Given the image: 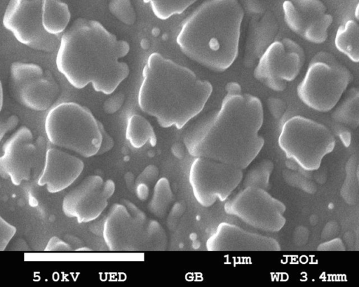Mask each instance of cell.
<instances>
[{
    "label": "cell",
    "mask_w": 359,
    "mask_h": 287,
    "mask_svg": "<svg viewBox=\"0 0 359 287\" xmlns=\"http://www.w3.org/2000/svg\"><path fill=\"white\" fill-rule=\"evenodd\" d=\"M267 105L271 115L275 119H279L284 114L285 110V102L276 98H269L267 100Z\"/></svg>",
    "instance_id": "obj_30"
},
{
    "label": "cell",
    "mask_w": 359,
    "mask_h": 287,
    "mask_svg": "<svg viewBox=\"0 0 359 287\" xmlns=\"http://www.w3.org/2000/svg\"><path fill=\"white\" fill-rule=\"evenodd\" d=\"M104 241L111 251H163L166 233L156 220L149 219L128 200L111 206L103 225Z\"/></svg>",
    "instance_id": "obj_5"
},
{
    "label": "cell",
    "mask_w": 359,
    "mask_h": 287,
    "mask_svg": "<svg viewBox=\"0 0 359 287\" xmlns=\"http://www.w3.org/2000/svg\"><path fill=\"white\" fill-rule=\"evenodd\" d=\"M43 0H9L2 23L18 41L32 49L53 52L59 46L57 36L47 33L41 22Z\"/></svg>",
    "instance_id": "obj_12"
},
{
    "label": "cell",
    "mask_w": 359,
    "mask_h": 287,
    "mask_svg": "<svg viewBox=\"0 0 359 287\" xmlns=\"http://www.w3.org/2000/svg\"><path fill=\"white\" fill-rule=\"evenodd\" d=\"M332 119L353 128L359 124V90L351 88L332 114Z\"/></svg>",
    "instance_id": "obj_22"
},
{
    "label": "cell",
    "mask_w": 359,
    "mask_h": 287,
    "mask_svg": "<svg viewBox=\"0 0 359 287\" xmlns=\"http://www.w3.org/2000/svg\"><path fill=\"white\" fill-rule=\"evenodd\" d=\"M273 163L271 161L262 162L257 167L252 169L249 173V178L245 179V187H258L261 185H266L268 184L270 173L273 169Z\"/></svg>",
    "instance_id": "obj_26"
},
{
    "label": "cell",
    "mask_w": 359,
    "mask_h": 287,
    "mask_svg": "<svg viewBox=\"0 0 359 287\" xmlns=\"http://www.w3.org/2000/svg\"><path fill=\"white\" fill-rule=\"evenodd\" d=\"M336 48L354 62L359 61V25L355 20H348L341 25L334 38Z\"/></svg>",
    "instance_id": "obj_21"
},
{
    "label": "cell",
    "mask_w": 359,
    "mask_h": 287,
    "mask_svg": "<svg viewBox=\"0 0 359 287\" xmlns=\"http://www.w3.org/2000/svg\"><path fill=\"white\" fill-rule=\"evenodd\" d=\"M212 92L190 69L153 53L142 69L137 103L163 128H182L203 109Z\"/></svg>",
    "instance_id": "obj_3"
},
{
    "label": "cell",
    "mask_w": 359,
    "mask_h": 287,
    "mask_svg": "<svg viewBox=\"0 0 359 287\" xmlns=\"http://www.w3.org/2000/svg\"><path fill=\"white\" fill-rule=\"evenodd\" d=\"M11 88L21 105L34 111L48 109L60 92L55 79L37 64L14 62L10 69Z\"/></svg>",
    "instance_id": "obj_13"
},
{
    "label": "cell",
    "mask_w": 359,
    "mask_h": 287,
    "mask_svg": "<svg viewBox=\"0 0 359 287\" xmlns=\"http://www.w3.org/2000/svg\"><path fill=\"white\" fill-rule=\"evenodd\" d=\"M124 101V95L123 94H117L108 98L104 103L103 107L104 111L108 114H112L116 112L123 105Z\"/></svg>",
    "instance_id": "obj_33"
},
{
    "label": "cell",
    "mask_w": 359,
    "mask_h": 287,
    "mask_svg": "<svg viewBox=\"0 0 359 287\" xmlns=\"http://www.w3.org/2000/svg\"><path fill=\"white\" fill-rule=\"evenodd\" d=\"M49 142L88 158L97 154L102 135L97 121L86 107L64 102L53 107L44 122Z\"/></svg>",
    "instance_id": "obj_6"
},
{
    "label": "cell",
    "mask_w": 359,
    "mask_h": 287,
    "mask_svg": "<svg viewBox=\"0 0 359 287\" xmlns=\"http://www.w3.org/2000/svg\"><path fill=\"white\" fill-rule=\"evenodd\" d=\"M70 18L67 4L60 0H43L41 22L44 30L49 34L57 36L63 32Z\"/></svg>",
    "instance_id": "obj_19"
},
{
    "label": "cell",
    "mask_w": 359,
    "mask_h": 287,
    "mask_svg": "<svg viewBox=\"0 0 359 287\" xmlns=\"http://www.w3.org/2000/svg\"><path fill=\"white\" fill-rule=\"evenodd\" d=\"M243 16L238 0H206L182 22L176 43L191 60L223 72L238 56Z\"/></svg>",
    "instance_id": "obj_4"
},
{
    "label": "cell",
    "mask_w": 359,
    "mask_h": 287,
    "mask_svg": "<svg viewBox=\"0 0 359 287\" xmlns=\"http://www.w3.org/2000/svg\"><path fill=\"white\" fill-rule=\"evenodd\" d=\"M351 78L349 69L333 54L320 51L311 58L297 94L309 108L327 112L339 102Z\"/></svg>",
    "instance_id": "obj_7"
},
{
    "label": "cell",
    "mask_w": 359,
    "mask_h": 287,
    "mask_svg": "<svg viewBox=\"0 0 359 287\" xmlns=\"http://www.w3.org/2000/svg\"><path fill=\"white\" fill-rule=\"evenodd\" d=\"M4 94L1 81H0V112L3 107Z\"/></svg>",
    "instance_id": "obj_36"
},
{
    "label": "cell",
    "mask_w": 359,
    "mask_h": 287,
    "mask_svg": "<svg viewBox=\"0 0 359 287\" xmlns=\"http://www.w3.org/2000/svg\"><path fill=\"white\" fill-rule=\"evenodd\" d=\"M83 161L55 147L45 153L44 164L37 183L46 186L48 192L57 193L69 187L81 174Z\"/></svg>",
    "instance_id": "obj_18"
},
{
    "label": "cell",
    "mask_w": 359,
    "mask_h": 287,
    "mask_svg": "<svg viewBox=\"0 0 359 287\" xmlns=\"http://www.w3.org/2000/svg\"><path fill=\"white\" fill-rule=\"evenodd\" d=\"M306 61L304 50L290 38L270 44L262 53L254 77L267 88L283 91L296 79Z\"/></svg>",
    "instance_id": "obj_11"
},
{
    "label": "cell",
    "mask_w": 359,
    "mask_h": 287,
    "mask_svg": "<svg viewBox=\"0 0 359 287\" xmlns=\"http://www.w3.org/2000/svg\"><path fill=\"white\" fill-rule=\"evenodd\" d=\"M125 137L130 145L136 149L142 147L147 142L151 147H155L157 142L156 133L150 123L137 114L128 119Z\"/></svg>",
    "instance_id": "obj_20"
},
{
    "label": "cell",
    "mask_w": 359,
    "mask_h": 287,
    "mask_svg": "<svg viewBox=\"0 0 359 287\" xmlns=\"http://www.w3.org/2000/svg\"><path fill=\"white\" fill-rule=\"evenodd\" d=\"M19 119L15 114L0 117V142L6 133L17 127Z\"/></svg>",
    "instance_id": "obj_28"
},
{
    "label": "cell",
    "mask_w": 359,
    "mask_h": 287,
    "mask_svg": "<svg viewBox=\"0 0 359 287\" xmlns=\"http://www.w3.org/2000/svg\"><path fill=\"white\" fill-rule=\"evenodd\" d=\"M136 194L138 199L142 201L147 199L149 194V185L144 183L136 184Z\"/></svg>",
    "instance_id": "obj_35"
},
{
    "label": "cell",
    "mask_w": 359,
    "mask_h": 287,
    "mask_svg": "<svg viewBox=\"0 0 359 287\" xmlns=\"http://www.w3.org/2000/svg\"><path fill=\"white\" fill-rule=\"evenodd\" d=\"M16 233V227L0 215V251H4Z\"/></svg>",
    "instance_id": "obj_27"
},
{
    "label": "cell",
    "mask_w": 359,
    "mask_h": 287,
    "mask_svg": "<svg viewBox=\"0 0 359 287\" xmlns=\"http://www.w3.org/2000/svg\"><path fill=\"white\" fill-rule=\"evenodd\" d=\"M242 169L218 161L196 157L189 173L194 198L203 207L226 201L241 182Z\"/></svg>",
    "instance_id": "obj_10"
},
{
    "label": "cell",
    "mask_w": 359,
    "mask_h": 287,
    "mask_svg": "<svg viewBox=\"0 0 359 287\" xmlns=\"http://www.w3.org/2000/svg\"><path fill=\"white\" fill-rule=\"evenodd\" d=\"M129 50L128 42L100 22L78 18L60 38L55 64L73 87L91 84L96 92L109 95L128 76V65L119 59Z\"/></svg>",
    "instance_id": "obj_2"
},
{
    "label": "cell",
    "mask_w": 359,
    "mask_h": 287,
    "mask_svg": "<svg viewBox=\"0 0 359 287\" xmlns=\"http://www.w3.org/2000/svg\"><path fill=\"white\" fill-rule=\"evenodd\" d=\"M99 126L101 131L102 140L97 154L100 155L111 150L114 145V141L111 136L106 131L103 124L100 121H99Z\"/></svg>",
    "instance_id": "obj_31"
},
{
    "label": "cell",
    "mask_w": 359,
    "mask_h": 287,
    "mask_svg": "<svg viewBox=\"0 0 359 287\" xmlns=\"http://www.w3.org/2000/svg\"><path fill=\"white\" fill-rule=\"evenodd\" d=\"M108 8L110 13L125 25L135 23L136 13L130 0H110Z\"/></svg>",
    "instance_id": "obj_25"
},
{
    "label": "cell",
    "mask_w": 359,
    "mask_h": 287,
    "mask_svg": "<svg viewBox=\"0 0 359 287\" xmlns=\"http://www.w3.org/2000/svg\"><path fill=\"white\" fill-rule=\"evenodd\" d=\"M197 0H143L149 4L154 15L160 20H167L174 15L181 14Z\"/></svg>",
    "instance_id": "obj_24"
},
{
    "label": "cell",
    "mask_w": 359,
    "mask_h": 287,
    "mask_svg": "<svg viewBox=\"0 0 359 287\" xmlns=\"http://www.w3.org/2000/svg\"><path fill=\"white\" fill-rule=\"evenodd\" d=\"M173 195L170 182L166 178H161L154 185L151 199L148 204L151 213L157 218H163L170 208Z\"/></svg>",
    "instance_id": "obj_23"
},
{
    "label": "cell",
    "mask_w": 359,
    "mask_h": 287,
    "mask_svg": "<svg viewBox=\"0 0 359 287\" xmlns=\"http://www.w3.org/2000/svg\"><path fill=\"white\" fill-rule=\"evenodd\" d=\"M158 169L154 165L147 166L144 171L137 176L135 180V185L138 183L148 184L153 183L158 176Z\"/></svg>",
    "instance_id": "obj_29"
},
{
    "label": "cell",
    "mask_w": 359,
    "mask_h": 287,
    "mask_svg": "<svg viewBox=\"0 0 359 287\" xmlns=\"http://www.w3.org/2000/svg\"><path fill=\"white\" fill-rule=\"evenodd\" d=\"M45 251H72L71 246L59 237L54 236L51 237L45 249Z\"/></svg>",
    "instance_id": "obj_32"
},
{
    "label": "cell",
    "mask_w": 359,
    "mask_h": 287,
    "mask_svg": "<svg viewBox=\"0 0 359 287\" xmlns=\"http://www.w3.org/2000/svg\"><path fill=\"white\" fill-rule=\"evenodd\" d=\"M224 210L226 214L267 232H279L286 222L285 205L258 187H245L226 201Z\"/></svg>",
    "instance_id": "obj_9"
},
{
    "label": "cell",
    "mask_w": 359,
    "mask_h": 287,
    "mask_svg": "<svg viewBox=\"0 0 359 287\" xmlns=\"http://www.w3.org/2000/svg\"><path fill=\"white\" fill-rule=\"evenodd\" d=\"M114 192L112 180L104 181L100 175H89L65 196L62 210L79 223L91 222L102 213Z\"/></svg>",
    "instance_id": "obj_15"
},
{
    "label": "cell",
    "mask_w": 359,
    "mask_h": 287,
    "mask_svg": "<svg viewBox=\"0 0 359 287\" xmlns=\"http://www.w3.org/2000/svg\"><path fill=\"white\" fill-rule=\"evenodd\" d=\"M284 20L291 31L308 42L320 44L328 36L333 17L320 0H286Z\"/></svg>",
    "instance_id": "obj_16"
},
{
    "label": "cell",
    "mask_w": 359,
    "mask_h": 287,
    "mask_svg": "<svg viewBox=\"0 0 359 287\" xmlns=\"http://www.w3.org/2000/svg\"><path fill=\"white\" fill-rule=\"evenodd\" d=\"M318 251H345V246L342 240L339 238L333 239L320 244Z\"/></svg>",
    "instance_id": "obj_34"
},
{
    "label": "cell",
    "mask_w": 359,
    "mask_h": 287,
    "mask_svg": "<svg viewBox=\"0 0 359 287\" xmlns=\"http://www.w3.org/2000/svg\"><path fill=\"white\" fill-rule=\"evenodd\" d=\"M278 143L287 159L303 169L318 170L323 158L335 147V138L325 125L311 119L295 115L282 125Z\"/></svg>",
    "instance_id": "obj_8"
},
{
    "label": "cell",
    "mask_w": 359,
    "mask_h": 287,
    "mask_svg": "<svg viewBox=\"0 0 359 287\" xmlns=\"http://www.w3.org/2000/svg\"><path fill=\"white\" fill-rule=\"evenodd\" d=\"M208 251H279L276 239L251 232L226 222L218 225L215 232L207 239Z\"/></svg>",
    "instance_id": "obj_17"
},
{
    "label": "cell",
    "mask_w": 359,
    "mask_h": 287,
    "mask_svg": "<svg viewBox=\"0 0 359 287\" xmlns=\"http://www.w3.org/2000/svg\"><path fill=\"white\" fill-rule=\"evenodd\" d=\"M44 146L40 137L34 142L29 128L22 126L4 142L0 156V176L15 186L30 180Z\"/></svg>",
    "instance_id": "obj_14"
},
{
    "label": "cell",
    "mask_w": 359,
    "mask_h": 287,
    "mask_svg": "<svg viewBox=\"0 0 359 287\" xmlns=\"http://www.w3.org/2000/svg\"><path fill=\"white\" fill-rule=\"evenodd\" d=\"M220 107L198 122L184 135L189 154L246 168L262 150L259 134L264 112L259 98L242 91L235 81L226 84Z\"/></svg>",
    "instance_id": "obj_1"
}]
</instances>
